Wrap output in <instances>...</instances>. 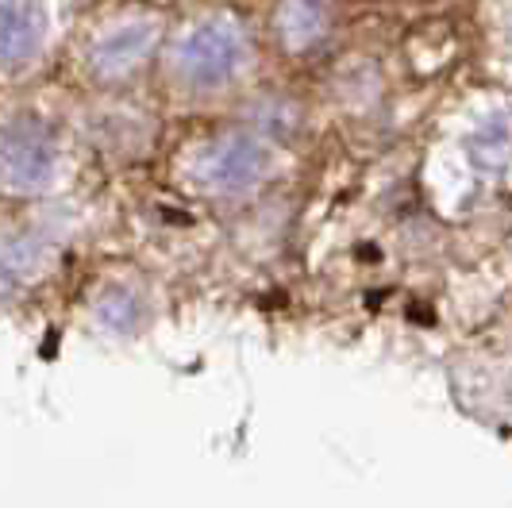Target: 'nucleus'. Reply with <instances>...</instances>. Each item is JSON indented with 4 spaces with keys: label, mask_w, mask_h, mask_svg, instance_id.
<instances>
[{
    "label": "nucleus",
    "mask_w": 512,
    "mask_h": 508,
    "mask_svg": "<svg viewBox=\"0 0 512 508\" xmlns=\"http://www.w3.org/2000/svg\"><path fill=\"white\" fill-rule=\"evenodd\" d=\"M266 31L231 0H201L170 20L154 66L162 101L178 112H216L251 97L266 70Z\"/></svg>",
    "instance_id": "1"
},
{
    "label": "nucleus",
    "mask_w": 512,
    "mask_h": 508,
    "mask_svg": "<svg viewBox=\"0 0 512 508\" xmlns=\"http://www.w3.org/2000/svg\"><path fill=\"white\" fill-rule=\"evenodd\" d=\"M289 166V143L258 120H228L185 139L174 154V185L205 204H247Z\"/></svg>",
    "instance_id": "2"
},
{
    "label": "nucleus",
    "mask_w": 512,
    "mask_h": 508,
    "mask_svg": "<svg viewBox=\"0 0 512 508\" xmlns=\"http://www.w3.org/2000/svg\"><path fill=\"white\" fill-rule=\"evenodd\" d=\"M428 181L447 208L489 197L512 181V89H493L443 127Z\"/></svg>",
    "instance_id": "3"
},
{
    "label": "nucleus",
    "mask_w": 512,
    "mask_h": 508,
    "mask_svg": "<svg viewBox=\"0 0 512 508\" xmlns=\"http://www.w3.org/2000/svg\"><path fill=\"white\" fill-rule=\"evenodd\" d=\"M85 143L74 120L39 104L0 108V197L24 204L58 201L77 178Z\"/></svg>",
    "instance_id": "4"
},
{
    "label": "nucleus",
    "mask_w": 512,
    "mask_h": 508,
    "mask_svg": "<svg viewBox=\"0 0 512 508\" xmlns=\"http://www.w3.org/2000/svg\"><path fill=\"white\" fill-rule=\"evenodd\" d=\"M170 8L154 0H124L101 12L77 35L74 70L89 93H131L154 77L170 31Z\"/></svg>",
    "instance_id": "5"
},
{
    "label": "nucleus",
    "mask_w": 512,
    "mask_h": 508,
    "mask_svg": "<svg viewBox=\"0 0 512 508\" xmlns=\"http://www.w3.org/2000/svg\"><path fill=\"white\" fill-rule=\"evenodd\" d=\"M74 0H0V85L47 70L70 35Z\"/></svg>",
    "instance_id": "6"
},
{
    "label": "nucleus",
    "mask_w": 512,
    "mask_h": 508,
    "mask_svg": "<svg viewBox=\"0 0 512 508\" xmlns=\"http://www.w3.org/2000/svg\"><path fill=\"white\" fill-rule=\"evenodd\" d=\"M70 243V224L62 212H35L20 228L0 239V305L24 297L31 285L51 274Z\"/></svg>",
    "instance_id": "7"
},
{
    "label": "nucleus",
    "mask_w": 512,
    "mask_h": 508,
    "mask_svg": "<svg viewBox=\"0 0 512 508\" xmlns=\"http://www.w3.org/2000/svg\"><path fill=\"white\" fill-rule=\"evenodd\" d=\"M85 320L101 339L112 343L139 339L154 320L151 281L139 270H108L85 297Z\"/></svg>",
    "instance_id": "8"
},
{
    "label": "nucleus",
    "mask_w": 512,
    "mask_h": 508,
    "mask_svg": "<svg viewBox=\"0 0 512 508\" xmlns=\"http://www.w3.org/2000/svg\"><path fill=\"white\" fill-rule=\"evenodd\" d=\"M339 0H274L266 16V43L285 58H308L332 43Z\"/></svg>",
    "instance_id": "9"
},
{
    "label": "nucleus",
    "mask_w": 512,
    "mask_h": 508,
    "mask_svg": "<svg viewBox=\"0 0 512 508\" xmlns=\"http://www.w3.org/2000/svg\"><path fill=\"white\" fill-rule=\"evenodd\" d=\"M482 35H486V58L512 89V0L482 4Z\"/></svg>",
    "instance_id": "10"
},
{
    "label": "nucleus",
    "mask_w": 512,
    "mask_h": 508,
    "mask_svg": "<svg viewBox=\"0 0 512 508\" xmlns=\"http://www.w3.org/2000/svg\"><path fill=\"white\" fill-rule=\"evenodd\" d=\"M154 4H162V8H170V4H185V8H189V4H201V0H154Z\"/></svg>",
    "instance_id": "11"
}]
</instances>
